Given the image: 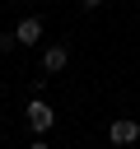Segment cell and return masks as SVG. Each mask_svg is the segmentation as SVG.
Masks as SVG:
<instances>
[{
    "label": "cell",
    "instance_id": "obj_7",
    "mask_svg": "<svg viewBox=\"0 0 140 149\" xmlns=\"http://www.w3.org/2000/svg\"><path fill=\"white\" fill-rule=\"evenodd\" d=\"M0 130H5V126H0Z\"/></svg>",
    "mask_w": 140,
    "mask_h": 149
},
{
    "label": "cell",
    "instance_id": "obj_1",
    "mask_svg": "<svg viewBox=\"0 0 140 149\" xmlns=\"http://www.w3.org/2000/svg\"><path fill=\"white\" fill-rule=\"evenodd\" d=\"M28 126H33L37 135H42V130H51V126H56V107H51V102H42V98H33V102H28Z\"/></svg>",
    "mask_w": 140,
    "mask_h": 149
},
{
    "label": "cell",
    "instance_id": "obj_3",
    "mask_svg": "<svg viewBox=\"0 0 140 149\" xmlns=\"http://www.w3.org/2000/svg\"><path fill=\"white\" fill-rule=\"evenodd\" d=\"M14 42H19V47H33V42H42V19H37V14L19 19V28H14Z\"/></svg>",
    "mask_w": 140,
    "mask_h": 149
},
{
    "label": "cell",
    "instance_id": "obj_2",
    "mask_svg": "<svg viewBox=\"0 0 140 149\" xmlns=\"http://www.w3.org/2000/svg\"><path fill=\"white\" fill-rule=\"evenodd\" d=\"M107 140H112V144H135V140H140V121H131V116H117V121L107 126Z\"/></svg>",
    "mask_w": 140,
    "mask_h": 149
},
{
    "label": "cell",
    "instance_id": "obj_6",
    "mask_svg": "<svg viewBox=\"0 0 140 149\" xmlns=\"http://www.w3.org/2000/svg\"><path fill=\"white\" fill-rule=\"evenodd\" d=\"M28 149H51V144H42V140H33V144H28Z\"/></svg>",
    "mask_w": 140,
    "mask_h": 149
},
{
    "label": "cell",
    "instance_id": "obj_5",
    "mask_svg": "<svg viewBox=\"0 0 140 149\" xmlns=\"http://www.w3.org/2000/svg\"><path fill=\"white\" fill-rule=\"evenodd\" d=\"M79 5H84V9H98V5H103V0H79Z\"/></svg>",
    "mask_w": 140,
    "mask_h": 149
},
{
    "label": "cell",
    "instance_id": "obj_4",
    "mask_svg": "<svg viewBox=\"0 0 140 149\" xmlns=\"http://www.w3.org/2000/svg\"><path fill=\"white\" fill-rule=\"evenodd\" d=\"M65 61H70V47H61V42L42 51V70H47V74H61V70H65Z\"/></svg>",
    "mask_w": 140,
    "mask_h": 149
}]
</instances>
